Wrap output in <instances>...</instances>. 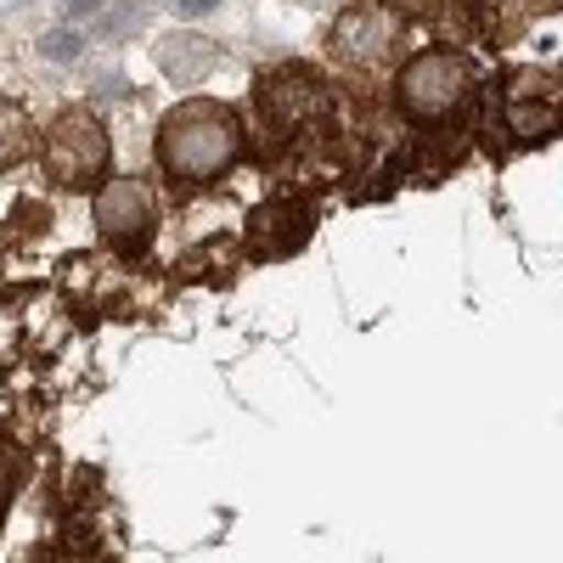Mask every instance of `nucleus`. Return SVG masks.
<instances>
[{
	"instance_id": "obj_1",
	"label": "nucleus",
	"mask_w": 563,
	"mask_h": 563,
	"mask_svg": "<svg viewBox=\"0 0 563 563\" xmlns=\"http://www.w3.org/2000/svg\"><path fill=\"white\" fill-rule=\"evenodd\" d=\"M243 158V119L225 102H180L158 124V164L180 186L220 180Z\"/></svg>"
},
{
	"instance_id": "obj_2",
	"label": "nucleus",
	"mask_w": 563,
	"mask_h": 563,
	"mask_svg": "<svg viewBox=\"0 0 563 563\" xmlns=\"http://www.w3.org/2000/svg\"><path fill=\"white\" fill-rule=\"evenodd\" d=\"M395 102L411 124L422 130H440V124H456L474 102V68H467L462 52L451 45H429V52H417L400 79H395Z\"/></svg>"
},
{
	"instance_id": "obj_3",
	"label": "nucleus",
	"mask_w": 563,
	"mask_h": 563,
	"mask_svg": "<svg viewBox=\"0 0 563 563\" xmlns=\"http://www.w3.org/2000/svg\"><path fill=\"white\" fill-rule=\"evenodd\" d=\"M113 164V135L90 108H63L45 130V175L68 192H85V186H102Z\"/></svg>"
},
{
	"instance_id": "obj_4",
	"label": "nucleus",
	"mask_w": 563,
	"mask_h": 563,
	"mask_svg": "<svg viewBox=\"0 0 563 563\" xmlns=\"http://www.w3.org/2000/svg\"><path fill=\"white\" fill-rule=\"evenodd\" d=\"M400 18L395 7H384V0H355V7L333 23V34H327V52H333V63L344 68H384L395 57V45H400Z\"/></svg>"
},
{
	"instance_id": "obj_5",
	"label": "nucleus",
	"mask_w": 563,
	"mask_h": 563,
	"mask_svg": "<svg viewBox=\"0 0 563 563\" xmlns=\"http://www.w3.org/2000/svg\"><path fill=\"white\" fill-rule=\"evenodd\" d=\"M260 113L276 135H305L333 113V90H327L310 68H282L260 85Z\"/></svg>"
},
{
	"instance_id": "obj_6",
	"label": "nucleus",
	"mask_w": 563,
	"mask_h": 563,
	"mask_svg": "<svg viewBox=\"0 0 563 563\" xmlns=\"http://www.w3.org/2000/svg\"><path fill=\"white\" fill-rule=\"evenodd\" d=\"M153 225H158V209H153V192L141 180H108L97 192V238L119 254H141L153 243Z\"/></svg>"
},
{
	"instance_id": "obj_7",
	"label": "nucleus",
	"mask_w": 563,
	"mask_h": 563,
	"mask_svg": "<svg viewBox=\"0 0 563 563\" xmlns=\"http://www.w3.org/2000/svg\"><path fill=\"white\" fill-rule=\"evenodd\" d=\"M310 231H316V209L305 198H265L249 209L243 254L249 260H288L310 243Z\"/></svg>"
},
{
	"instance_id": "obj_8",
	"label": "nucleus",
	"mask_w": 563,
	"mask_h": 563,
	"mask_svg": "<svg viewBox=\"0 0 563 563\" xmlns=\"http://www.w3.org/2000/svg\"><path fill=\"white\" fill-rule=\"evenodd\" d=\"M158 68L175 85H198V79H209L220 68V52H214L203 34H164L158 40Z\"/></svg>"
},
{
	"instance_id": "obj_9",
	"label": "nucleus",
	"mask_w": 563,
	"mask_h": 563,
	"mask_svg": "<svg viewBox=\"0 0 563 563\" xmlns=\"http://www.w3.org/2000/svg\"><path fill=\"white\" fill-rule=\"evenodd\" d=\"M29 147H34V119H29V108L0 97V175L18 169V164L29 158Z\"/></svg>"
},
{
	"instance_id": "obj_10",
	"label": "nucleus",
	"mask_w": 563,
	"mask_h": 563,
	"mask_svg": "<svg viewBox=\"0 0 563 563\" xmlns=\"http://www.w3.org/2000/svg\"><path fill=\"white\" fill-rule=\"evenodd\" d=\"M507 130H512V141L519 147H541V141H552L558 135V108L541 97V102H512L507 108Z\"/></svg>"
},
{
	"instance_id": "obj_11",
	"label": "nucleus",
	"mask_w": 563,
	"mask_h": 563,
	"mask_svg": "<svg viewBox=\"0 0 563 563\" xmlns=\"http://www.w3.org/2000/svg\"><path fill=\"white\" fill-rule=\"evenodd\" d=\"M23 479H29V451L0 429V519H7V507H12V496L23 490Z\"/></svg>"
},
{
	"instance_id": "obj_12",
	"label": "nucleus",
	"mask_w": 563,
	"mask_h": 563,
	"mask_svg": "<svg viewBox=\"0 0 563 563\" xmlns=\"http://www.w3.org/2000/svg\"><path fill=\"white\" fill-rule=\"evenodd\" d=\"M45 225H52L45 203H40V198H18V209H12V220H7V238H40Z\"/></svg>"
},
{
	"instance_id": "obj_13",
	"label": "nucleus",
	"mask_w": 563,
	"mask_h": 563,
	"mask_svg": "<svg viewBox=\"0 0 563 563\" xmlns=\"http://www.w3.org/2000/svg\"><path fill=\"white\" fill-rule=\"evenodd\" d=\"M79 45H85L79 29H52V34L40 40V57H45V63H74V57H79Z\"/></svg>"
},
{
	"instance_id": "obj_14",
	"label": "nucleus",
	"mask_w": 563,
	"mask_h": 563,
	"mask_svg": "<svg viewBox=\"0 0 563 563\" xmlns=\"http://www.w3.org/2000/svg\"><path fill=\"white\" fill-rule=\"evenodd\" d=\"M214 7H220V0H175L180 18H203V12H214Z\"/></svg>"
},
{
	"instance_id": "obj_15",
	"label": "nucleus",
	"mask_w": 563,
	"mask_h": 563,
	"mask_svg": "<svg viewBox=\"0 0 563 563\" xmlns=\"http://www.w3.org/2000/svg\"><path fill=\"white\" fill-rule=\"evenodd\" d=\"M102 0H68V18H85V12H97Z\"/></svg>"
},
{
	"instance_id": "obj_16",
	"label": "nucleus",
	"mask_w": 563,
	"mask_h": 563,
	"mask_svg": "<svg viewBox=\"0 0 563 563\" xmlns=\"http://www.w3.org/2000/svg\"><path fill=\"white\" fill-rule=\"evenodd\" d=\"M541 7H558V0H541Z\"/></svg>"
}]
</instances>
